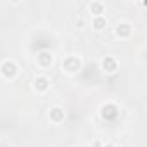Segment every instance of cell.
<instances>
[{"instance_id": "cell-1", "label": "cell", "mask_w": 147, "mask_h": 147, "mask_svg": "<svg viewBox=\"0 0 147 147\" xmlns=\"http://www.w3.org/2000/svg\"><path fill=\"white\" fill-rule=\"evenodd\" d=\"M82 69H83V61L76 54H69V55H66L61 61V71L64 73V75H67V76H76V75H80Z\"/></svg>"}, {"instance_id": "cell-2", "label": "cell", "mask_w": 147, "mask_h": 147, "mask_svg": "<svg viewBox=\"0 0 147 147\" xmlns=\"http://www.w3.org/2000/svg\"><path fill=\"white\" fill-rule=\"evenodd\" d=\"M0 76L7 82H14L19 76V64L14 59H4L0 62Z\"/></svg>"}, {"instance_id": "cell-3", "label": "cell", "mask_w": 147, "mask_h": 147, "mask_svg": "<svg viewBox=\"0 0 147 147\" xmlns=\"http://www.w3.org/2000/svg\"><path fill=\"white\" fill-rule=\"evenodd\" d=\"M54 62H55V55L50 50H40L35 57V64L40 69H50L54 66Z\"/></svg>"}, {"instance_id": "cell-4", "label": "cell", "mask_w": 147, "mask_h": 147, "mask_svg": "<svg viewBox=\"0 0 147 147\" xmlns=\"http://www.w3.org/2000/svg\"><path fill=\"white\" fill-rule=\"evenodd\" d=\"M100 69H102L104 75L113 76V75H116V73L119 71V62H118V59L114 55H104L100 59Z\"/></svg>"}, {"instance_id": "cell-5", "label": "cell", "mask_w": 147, "mask_h": 147, "mask_svg": "<svg viewBox=\"0 0 147 147\" xmlns=\"http://www.w3.org/2000/svg\"><path fill=\"white\" fill-rule=\"evenodd\" d=\"M50 85H52V82H50V78H49L47 75H36V76L33 78V82H31V88H33L36 94H40V95L47 94V92L50 90Z\"/></svg>"}, {"instance_id": "cell-6", "label": "cell", "mask_w": 147, "mask_h": 147, "mask_svg": "<svg viewBox=\"0 0 147 147\" xmlns=\"http://www.w3.org/2000/svg\"><path fill=\"white\" fill-rule=\"evenodd\" d=\"M100 116H102V119H106V121H114L118 116H119V107H118V104L116 102H104L102 106H100Z\"/></svg>"}, {"instance_id": "cell-7", "label": "cell", "mask_w": 147, "mask_h": 147, "mask_svg": "<svg viewBox=\"0 0 147 147\" xmlns=\"http://www.w3.org/2000/svg\"><path fill=\"white\" fill-rule=\"evenodd\" d=\"M133 35V24L130 21H119L114 26V36L119 40H128Z\"/></svg>"}, {"instance_id": "cell-8", "label": "cell", "mask_w": 147, "mask_h": 147, "mask_svg": "<svg viewBox=\"0 0 147 147\" xmlns=\"http://www.w3.org/2000/svg\"><path fill=\"white\" fill-rule=\"evenodd\" d=\"M47 116H49V121H50L52 125H61V123H64V119H66V111H64V107H61V106H52V107H49Z\"/></svg>"}, {"instance_id": "cell-9", "label": "cell", "mask_w": 147, "mask_h": 147, "mask_svg": "<svg viewBox=\"0 0 147 147\" xmlns=\"http://www.w3.org/2000/svg\"><path fill=\"white\" fill-rule=\"evenodd\" d=\"M107 18L106 16H95V18H92L90 19V28L95 31V33H102V31H106L107 30Z\"/></svg>"}, {"instance_id": "cell-10", "label": "cell", "mask_w": 147, "mask_h": 147, "mask_svg": "<svg viewBox=\"0 0 147 147\" xmlns=\"http://www.w3.org/2000/svg\"><path fill=\"white\" fill-rule=\"evenodd\" d=\"M88 12L92 14V18L95 16H104L106 14V4L100 2V0H92L88 4Z\"/></svg>"}, {"instance_id": "cell-11", "label": "cell", "mask_w": 147, "mask_h": 147, "mask_svg": "<svg viewBox=\"0 0 147 147\" xmlns=\"http://www.w3.org/2000/svg\"><path fill=\"white\" fill-rule=\"evenodd\" d=\"M102 147H119V145L114 142H106V144H102Z\"/></svg>"}]
</instances>
